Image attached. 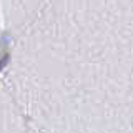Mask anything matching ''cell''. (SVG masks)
I'll list each match as a JSON object with an SVG mask.
<instances>
[{"instance_id": "obj_1", "label": "cell", "mask_w": 133, "mask_h": 133, "mask_svg": "<svg viewBox=\"0 0 133 133\" xmlns=\"http://www.w3.org/2000/svg\"><path fill=\"white\" fill-rule=\"evenodd\" d=\"M7 62H8V55H3V57H2V60H0V70H2L3 66L7 65Z\"/></svg>"}]
</instances>
